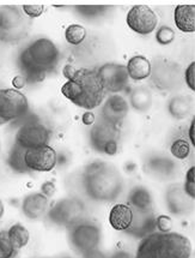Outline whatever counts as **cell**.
<instances>
[{
  "label": "cell",
  "instance_id": "d4e9b609",
  "mask_svg": "<svg viewBox=\"0 0 195 258\" xmlns=\"http://www.w3.org/2000/svg\"><path fill=\"white\" fill-rule=\"evenodd\" d=\"M191 100L188 96H174L168 102V112L172 118L175 119H184L189 115L191 111Z\"/></svg>",
  "mask_w": 195,
  "mask_h": 258
},
{
  "label": "cell",
  "instance_id": "d6a6232c",
  "mask_svg": "<svg viewBox=\"0 0 195 258\" xmlns=\"http://www.w3.org/2000/svg\"><path fill=\"white\" fill-rule=\"evenodd\" d=\"M194 175H195V167L194 166H191V167L187 171L184 185L182 186L183 187L184 194L187 195L189 198H191V200H194L195 198V178H194Z\"/></svg>",
  "mask_w": 195,
  "mask_h": 258
},
{
  "label": "cell",
  "instance_id": "30bf717a",
  "mask_svg": "<svg viewBox=\"0 0 195 258\" xmlns=\"http://www.w3.org/2000/svg\"><path fill=\"white\" fill-rule=\"evenodd\" d=\"M84 210L85 208L79 200L66 198L54 204V207L49 210L48 218L54 225L65 226L68 228L83 220Z\"/></svg>",
  "mask_w": 195,
  "mask_h": 258
},
{
  "label": "cell",
  "instance_id": "e575fe53",
  "mask_svg": "<svg viewBox=\"0 0 195 258\" xmlns=\"http://www.w3.org/2000/svg\"><path fill=\"white\" fill-rule=\"evenodd\" d=\"M22 11L25 16L29 18H37L45 11V6L43 5H23L22 6Z\"/></svg>",
  "mask_w": 195,
  "mask_h": 258
},
{
  "label": "cell",
  "instance_id": "52a82bcc",
  "mask_svg": "<svg viewBox=\"0 0 195 258\" xmlns=\"http://www.w3.org/2000/svg\"><path fill=\"white\" fill-rule=\"evenodd\" d=\"M28 111H29V102L20 90H0V126L25 115Z\"/></svg>",
  "mask_w": 195,
  "mask_h": 258
},
{
  "label": "cell",
  "instance_id": "ffe728a7",
  "mask_svg": "<svg viewBox=\"0 0 195 258\" xmlns=\"http://www.w3.org/2000/svg\"><path fill=\"white\" fill-rule=\"evenodd\" d=\"M133 222V210L127 204H115L109 213V223L115 231L126 232Z\"/></svg>",
  "mask_w": 195,
  "mask_h": 258
},
{
  "label": "cell",
  "instance_id": "836d02e7",
  "mask_svg": "<svg viewBox=\"0 0 195 258\" xmlns=\"http://www.w3.org/2000/svg\"><path fill=\"white\" fill-rule=\"evenodd\" d=\"M172 226V220L170 216L168 215H159L158 218H156V228L158 229L160 233H169L171 232Z\"/></svg>",
  "mask_w": 195,
  "mask_h": 258
},
{
  "label": "cell",
  "instance_id": "d590c367",
  "mask_svg": "<svg viewBox=\"0 0 195 258\" xmlns=\"http://www.w3.org/2000/svg\"><path fill=\"white\" fill-rule=\"evenodd\" d=\"M183 80L190 90H195V62H190L185 69Z\"/></svg>",
  "mask_w": 195,
  "mask_h": 258
},
{
  "label": "cell",
  "instance_id": "8fae6325",
  "mask_svg": "<svg viewBox=\"0 0 195 258\" xmlns=\"http://www.w3.org/2000/svg\"><path fill=\"white\" fill-rule=\"evenodd\" d=\"M100 82L106 93L118 94L124 91L130 83L126 66L116 62H108L96 69Z\"/></svg>",
  "mask_w": 195,
  "mask_h": 258
},
{
  "label": "cell",
  "instance_id": "ba28073f",
  "mask_svg": "<svg viewBox=\"0 0 195 258\" xmlns=\"http://www.w3.org/2000/svg\"><path fill=\"white\" fill-rule=\"evenodd\" d=\"M91 147L99 153L114 156L119 150V130L102 119L92 125L90 131Z\"/></svg>",
  "mask_w": 195,
  "mask_h": 258
},
{
  "label": "cell",
  "instance_id": "9c48e42d",
  "mask_svg": "<svg viewBox=\"0 0 195 258\" xmlns=\"http://www.w3.org/2000/svg\"><path fill=\"white\" fill-rule=\"evenodd\" d=\"M25 29V17L17 6H0V40L11 42L21 39Z\"/></svg>",
  "mask_w": 195,
  "mask_h": 258
},
{
  "label": "cell",
  "instance_id": "74e56055",
  "mask_svg": "<svg viewBox=\"0 0 195 258\" xmlns=\"http://www.w3.org/2000/svg\"><path fill=\"white\" fill-rule=\"evenodd\" d=\"M95 120H96L95 114L90 111H86L83 114V116H81V121H83V124L86 125V126H91V125L95 124Z\"/></svg>",
  "mask_w": 195,
  "mask_h": 258
},
{
  "label": "cell",
  "instance_id": "cb8c5ba5",
  "mask_svg": "<svg viewBox=\"0 0 195 258\" xmlns=\"http://www.w3.org/2000/svg\"><path fill=\"white\" fill-rule=\"evenodd\" d=\"M175 163L172 160L166 159L163 156H156L149 160L147 168L151 174L156 175L157 178H168L175 171Z\"/></svg>",
  "mask_w": 195,
  "mask_h": 258
},
{
  "label": "cell",
  "instance_id": "e0dca14e",
  "mask_svg": "<svg viewBox=\"0 0 195 258\" xmlns=\"http://www.w3.org/2000/svg\"><path fill=\"white\" fill-rule=\"evenodd\" d=\"M48 208V198L41 192L30 194L22 202V212L28 219L39 220L45 215Z\"/></svg>",
  "mask_w": 195,
  "mask_h": 258
},
{
  "label": "cell",
  "instance_id": "f35d334b",
  "mask_svg": "<svg viewBox=\"0 0 195 258\" xmlns=\"http://www.w3.org/2000/svg\"><path fill=\"white\" fill-rule=\"evenodd\" d=\"M81 256H83V258H108L105 253L102 252V251H100L99 248H95V250L89 251V252L81 254Z\"/></svg>",
  "mask_w": 195,
  "mask_h": 258
},
{
  "label": "cell",
  "instance_id": "7a4b0ae2",
  "mask_svg": "<svg viewBox=\"0 0 195 258\" xmlns=\"http://www.w3.org/2000/svg\"><path fill=\"white\" fill-rule=\"evenodd\" d=\"M83 187L91 200L113 202L124 190V180L114 166L103 161L90 163L83 173Z\"/></svg>",
  "mask_w": 195,
  "mask_h": 258
},
{
  "label": "cell",
  "instance_id": "8d00e7d4",
  "mask_svg": "<svg viewBox=\"0 0 195 258\" xmlns=\"http://www.w3.org/2000/svg\"><path fill=\"white\" fill-rule=\"evenodd\" d=\"M55 190L56 187L53 181H46L45 184H42V186H41V194H42L43 196H46L47 198L54 196Z\"/></svg>",
  "mask_w": 195,
  "mask_h": 258
},
{
  "label": "cell",
  "instance_id": "277c9868",
  "mask_svg": "<svg viewBox=\"0 0 195 258\" xmlns=\"http://www.w3.org/2000/svg\"><path fill=\"white\" fill-rule=\"evenodd\" d=\"M189 239L178 233L153 232L141 239L134 258H190Z\"/></svg>",
  "mask_w": 195,
  "mask_h": 258
},
{
  "label": "cell",
  "instance_id": "d6986e66",
  "mask_svg": "<svg viewBox=\"0 0 195 258\" xmlns=\"http://www.w3.org/2000/svg\"><path fill=\"white\" fill-rule=\"evenodd\" d=\"M127 206L131 207L133 212L149 213L152 212L153 198L146 187L135 186L130 191L127 198Z\"/></svg>",
  "mask_w": 195,
  "mask_h": 258
},
{
  "label": "cell",
  "instance_id": "1f68e13d",
  "mask_svg": "<svg viewBox=\"0 0 195 258\" xmlns=\"http://www.w3.org/2000/svg\"><path fill=\"white\" fill-rule=\"evenodd\" d=\"M16 254V250L9 240L8 232H0V258H12Z\"/></svg>",
  "mask_w": 195,
  "mask_h": 258
},
{
  "label": "cell",
  "instance_id": "ac0fdd59",
  "mask_svg": "<svg viewBox=\"0 0 195 258\" xmlns=\"http://www.w3.org/2000/svg\"><path fill=\"white\" fill-rule=\"evenodd\" d=\"M156 229V219L152 212L149 213H139L133 212V222L131 227L126 232L130 233L135 238L143 239L146 235L155 232Z\"/></svg>",
  "mask_w": 195,
  "mask_h": 258
},
{
  "label": "cell",
  "instance_id": "7402d4cb",
  "mask_svg": "<svg viewBox=\"0 0 195 258\" xmlns=\"http://www.w3.org/2000/svg\"><path fill=\"white\" fill-rule=\"evenodd\" d=\"M126 70L130 80L144 81L151 75V61L144 55H134L128 60Z\"/></svg>",
  "mask_w": 195,
  "mask_h": 258
},
{
  "label": "cell",
  "instance_id": "b9f144b4",
  "mask_svg": "<svg viewBox=\"0 0 195 258\" xmlns=\"http://www.w3.org/2000/svg\"><path fill=\"white\" fill-rule=\"evenodd\" d=\"M108 258H134L133 256H132V253L127 252V251H118V252H115L114 254H112V256L108 257Z\"/></svg>",
  "mask_w": 195,
  "mask_h": 258
},
{
  "label": "cell",
  "instance_id": "2e32d148",
  "mask_svg": "<svg viewBox=\"0 0 195 258\" xmlns=\"http://www.w3.org/2000/svg\"><path fill=\"white\" fill-rule=\"evenodd\" d=\"M166 207L175 215H183L190 212L191 198L184 194L181 185H172L166 191Z\"/></svg>",
  "mask_w": 195,
  "mask_h": 258
},
{
  "label": "cell",
  "instance_id": "4316f807",
  "mask_svg": "<svg viewBox=\"0 0 195 258\" xmlns=\"http://www.w3.org/2000/svg\"><path fill=\"white\" fill-rule=\"evenodd\" d=\"M24 154H25V149H23V148L15 143V146L11 149L10 155H9V159H8V163L11 167L12 171L17 173L29 172V169L27 168V166H25V162H24Z\"/></svg>",
  "mask_w": 195,
  "mask_h": 258
},
{
  "label": "cell",
  "instance_id": "6da1fadb",
  "mask_svg": "<svg viewBox=\"0 0 195 258\" xmlns=\"http://www.w3.org/2000/svg\"><path fill=\"white\" fill-rule=\"evenodd\" d=\"M60 61V52L52 40L40 37L28 45L18 56L22 76L27 83H39L55 71Z\"/></svg>",
  "mask_w": 195,
  "mask_h": 258
},
{
  "label": "cell",
  "instance_id": "60d3db41",
  "mask_svg": "<svg viewBox=\"0 0 195 258\" xmlns=\"http://www.w3.org/2000/svg\"><path fill=\"white\" fill-rule=\"evenodd\" d=\"M75 71H77V69H75L74 66L66 65L65 68H64V70H62V74H64V76L67 78V81H68V80H71V78L74 76Z\"/></svg>",
  "mask_w": 195,
  "mask_h": 258
},
{
  "label": "cell",
  "instance_id": "ee69618b",
  "mask_svg": "<svg viewBox=\"0 0 195 258\" xmlns=\"http://www.w3.org/2000/svg\"><path fill=\"white\" fill-rule=\"evenodd\" d=\"M4 212H5V207H4V203L2 202V200H0V219L3 218V215H4Z\"/></svg>",
  "mask_w": 195,
  "mask_h": 258
},
{
  "label": "cell",
  "instance_id": "f6af8a7d",
  "mask_svg": "<svg viewBox=\"0 0 195 258\" xmlns=\"http://www.w3.org/2000/svg\"><path fill=\"white\" fill-rule=\"evenodd\" d=\"M62 258H72V257H68V256H65V257H62Z\"/></svg>",
  "mask_w": 195,
  "mask_h": 258
},
{
  "label": "cell",
  "instance_id": "f1b7e54d",
  "mask_svg": "<svg viewBox=\"0 0 195 258\" xmlns=\"http://www.w3.org/2000/svg\"><path fill=\"white\" fill-rule=\"evenodd\" d=\"M171 155L177 160H184L189 156L190 146L187 141L184 140H176L172 142L170 147Z\"/></svg>",
  "mask_w": 195,
  "mask_h": 258
},
{
  "label": "cell",
  "instance_id": "7c38bea8",
  "mask_svg": "<svg viewBox=\"0 0 195 258\" xmlns=\"http://www.w3.org/2000/svg\"><path fill=\"white\" fill-rule=\"evenodd\" d=\"M48 142V128L39 121H30L23 124L16 134V144H18L25 150L47 146Z\"/></svg>",
  "mask_w": 195,
  "mask_h": 258
},
{
  "label": "cell",
  "instance_id": "8992f818",
  "mask_svg": "<svg viewBox=\"0 0 195 258\" xmlns=\"http://www.w3.org/2000/svg\"><path fill=\"white\" fill-rule=\"evenodd\" d=\"M68 241L75 252L80 254L99 248L101 243V231L99 226L81 220L68 227Z\"/></svg>",
  "mask_w": 195,
  "mask_h": 258
},
{
  "label": "cell",
  "instance_id": "ab89813d",
  "mask_svg": "<svg viewBox=\"0 0 195 258\" xmlns=\"http://www.w3.org/2000/svg\"><path fill=\"white\" fill-rule=\"evenodd\" d=\"M25 84H27V81H25V78L23 76H16L14 80H12V86L15 87L16 90L22 89Z\"/></svg>",
  "mask_w": 195,
  "mask_h": 258
},
{
  "label": "cell",
  "instance_id": "3957f363",
  "mask_svg": "<svg viewBox=\"0 0 195 258\" xmlns=\"http://www.w3.org/2000/svg\"><path fill=\"white\" fill-rule=\"evenodd\" d=\"M61 94L73 105L86 111L102 105L106 96L96 69H77L74 76L62 84Z\"/></svg>",
  "mask_w": 195,
  "mask_h": 258
},
{
  "label": "cell",
  "instance_id": "9a60e30c",
  "mask_svg": "<svg viewBox=\"0 0 195 258\" xmlns=\"http://www.w3.org/2000/svg\"><path fill=\"white\" fill-rule=\"evenodd\" d=\"M130 111V105L121 95H110L103 103L101 119L113 126L118 127Z\"/></svg>",
  "mask_w": 195,
  "mask_h": 258
},
{
  "label": "cell",
  "instance_id": "f546056e",
  "mask_svg": "<svg viewBox=\"0 0 195 258\" xmlns=\"http://www.w3.org/2000/svg\"><path fill=\"white\" fill-rule=\"evenodd\" d=\"M108 6H96V5H83V6H75V11L80 16L86 18H96L102 16L105 12L108 10Z\"/></svg>",
  "mask_w": 195,
  "mask_h": 258
},
{
  "label": "cell",
  "instance_id": "7bdbcfd3",
  "mask_svg": "<svg viewBox=\"0 0 195 258\" xmlns=\"http://www.w3.org/2000/svg\"><path fill=\"white\" fill-rule=\"evenodd\" d=\"M194 128H195V120L190 122L189 130H188V136H189V141L191 143V146H195V134H194Z\"/></svg>",
  "mask_w": 195,
  "mask_h": 258
},
{
  "label": "cell",
  "instance_id": "4fadbf2b",
  "mask_svg": "<svg viewBox=\"0 0 195 258\" xmlns=\"http://www.w3.org/2000/svg\"><path fill=\"white\" fill-rule=\"evenodd\" d=\"M127 26L139 35H149L156 30L158 18L152 9L146 5H135L126 17Z\"/></svg>",
  "mask_w": 195,
  "mask_h": 258
},
{
  "label": "cell",
  "instance_id": "4dcf8cb0",
  "mask_svg": "<svg viewBox=\"0 0 195 258\" xmlns=\"http://www.w3.org/2000/svg\"><path fill=\"white\" fill-rule=\"evenodd\" d=\"M175 40V31L170 27L163 26L160 27L156 33V41L160 46L170 45L172 41Z\"/></svg>",
  "mask_w": 195,
  "mask_h": 258
},
{
  "label": "cell",
  "instance_id": "44dd1931",
  "mask_svg": "<svg viewBox=\"0 0 195 258\" xmlns=\"http://www.w3.org/2000/svg\"><path fill=\"white\" fill-rule=\"evenodd\" d=\"M174 21L178 30L183 33H194L195 5H178L174 11Z\"/></svg>",
  "mask_w": 195,
  "mask_h": 258
},
{
  "label": "cell",
  "instance_id": "5bb4252c",
  "mask_svg": "<svg viewBox=\"0 0 195 258\" xmlns=\"http://www.w3.org/2000/svg\"><path fill=\"white\" fill-rule=\"evenodd\" d=\"M24 162L29 171L49 172L54 169L58 163V154L54 148L47 144L35 149L25 150Z\"/></svg>",
  "mask_w": 195,
  "mask_h": 258
},
{
  "label": "cell",
  "instance_id": "603a6c76",
  "mask_svg": "<svg viewBox=\"0 0 195 258\" xmlns=\"http://www.w3.org/2000/svg\"><path fill=\"white\" fill-rule=\"evenodd\" d=\"M130 103L137 112L145 113L152 106V94L149 88L137 87L131 91Z\"/></svg>",
  "mask_w": 195,
  "mask_h": 258
},
{
  "label": "cell",
  "instance_id": "5b68a950",
  "mask_svg": "<svg viewBox=\"0 0 195 258\" xmlns=\"http://www.w3.org/2000/svg\"><path fill=\"white\" fill-rule=\"evenodd\" d=\"M150 77L153 86L159 90L172 91L182 84L180 65L165 58H156L151 62Z\"/></svg>",
  "mask_w": 195,
  "mask_h": 258
},
{
  "label": "cell",
  "instance_id": "484cf974",
  "mask_svg": "<svg viewBox=\"0 0 195 258\" xmlns=\"http://www.w3.org/2000/svg\"><path fill=\"white\" fill-rule=\"evenodd\" d=\"M8 232L9 240L12 245V247L15 248L16 252L18 250H21L22 247L27 246L28 243L30 240V233L24 226L20 225V223H16V225L11 226L10 229Z\"/></svg>",
  "mask_w": 195,
  "mask_h": 258
},
{
  "label": "cell",
  "instance_id": "83f0119b",
  "mask_svg": "<svg viewBox=\"0 0 195 258\" xmlns=\"http://www.w3.org/2000/svg\"><path fill=\"white\" fill-rule=\"evenodd\" d=\"M65 39L72 46H78L86 39V29L80 24H71L66 28Z\"/></svg>",
  "mask_w": 195,
  "mask_h": 258
}]
</instances>
